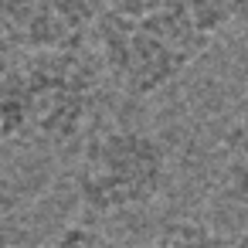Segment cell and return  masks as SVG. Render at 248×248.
<instances>
[{"instance_id":"5b68a950","label":"cell","mask_w":248,"mask_h":248,"mask_svg":"<svg viewBox=\"0 0 248 248\" xmlns=\"http://www.w3.org/2000/svg\"><path fill=\"white\" fill-rule=\"evenodd\" d=\"M221 153H224V184L234 197L248 201V116L238 119L224 143H221Z\"/></svg>"},{"instance_id":"9c48e42d","label":"cell","mask_w":248,"mask_h":248,"mask_svg":"<svg viewBox=\"0 0 248 248\" xmlns=\"http://www.w3.org/2000/svg\"><path fill=\"white\" fill-rule=\"evenodd\" d=\"M17 58H21V45L14 41V34L7 31V24L0 21V82H4L7 72L17 65Z\"/></svg>"},{"instance_id":"3957f363","label":"cell","mask_w":248,"mask_h":248,"mask_svg":"<svg viewBox=\"0 0 248 248\" xmlns=\"http://www.w3.org/2000/svg\"><path fill=\"white\" fill-rule=\"evenodd\" d=\"M167 173L170 163L163 143L146 129L119 126L95 133L82 146L75 190L89 211L109 217L153 204L167 187Z\"/></svg>"},{"instance_id":"6da1fadb","label":"cell","mask_w":248,"mask_h":248,"mask_svg":"<svg viewBox=\"0 0 248 248\" xmlns=\"http://www.w3.org/2000/svg\"><path fill=\"white\" fill-rule=\"evenodd\" d=\"M106 68L85 48L24 51L0 82V140L68 146L95 119Z\"/></svg>"},{"instance_id":"7a4b0ae2","label":"cell","mask_w":248,"mask_h":248,"mask_svg":"<svg viewBox=\"0 0 248 248\" xmlns=\"http://www.w3.org/2000/svg\"><path fill=\"white\" fill-rule=\"evenodd\" d=\"M106 78L133 99L177 82L214 38H207L187 0H112L95 24Z\"/></svg>"},{"instance_id":"52a82bcc","label":"cell","mask_w":248,"mask_h":248,"mask_svg":"<svg viewBox=\"0 0 248 248\" xmlns=\"http://www.w3.org/2000/svg\"><path fill=\"white\" fill-rule=\"evenodd\" d=\"M187 7H190L197 28L207 38H214L217 31L231 28L238 17L248 14V0H187Z\"/></svg>"},{"instance_id":"30bf717a","label":"cell","mask_w":248,"mask_h":248,"mask_svg":"<svg viewBox=\"0 0 248 248\" xmlns=\"http://www.w3.org/2000/svg\"><path fill=\"white\" fill-rule=\"evenodd\" d=\"M0 248H14V245H0Z\"/></svg>"},{"instance_id":"ba28073f","label":"cell","mask_w":248,"mask_h":248,"mask_svg":"<svg viewBox=\"0 0 248 248\" xmlns=\"http://www.w3.org/2000/svg\"><path fill=\"white\" fill-rule=\"evenodd\" d=\"M38 248H119L109 234L95 231V228H85V224H65L58 228L51 238H45Z\"/></svg>"},{"instance_id":"8992f818","label":"cell","mask_w":248,"mask_h":248,"mask_svg":"<svg viewBox=\"0 0 248 248\" xmlns=\"http://www.w3.org/2000/svg\"><path fill=\"white\" fill-rule=\"evenodd\" d=\"M156 248H241V245L234 238L214 231L211 224H201V221H173L160 234Z\"/></svg>"},{"instance_id":"277c9868","label":"cell","mask_w":248,"mask_h":248,"mask_svg":"<svg viewBox=\"0 0 248 248\" xmlns=\"http://www.w3.org/2000/svg\"><path fill=\"white\" fill-rule=\"evenodd\" d=\"M109 0H0V21L21 51L82 48Z\"/></svg>"}]
</instances>
